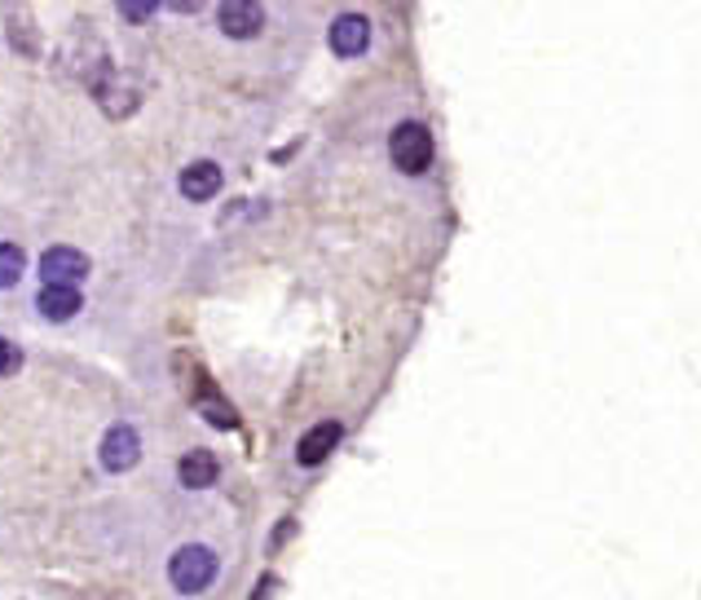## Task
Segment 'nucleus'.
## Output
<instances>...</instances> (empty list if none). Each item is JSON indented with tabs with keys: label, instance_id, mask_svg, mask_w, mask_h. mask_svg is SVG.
<instances>
[{
	"label": "nucleus",
	"instance_id": "f257e3e1",
	"mask_svg": "<svg viewBox=\"0 0 701 600\" xmlns=\"http://www.w3.org/2000/svg\"><path fill=\"white\" fill-rule=\"evenodd\" d=\"M217 570H221V561H217V552L204 548V543H186V548L168 561V579H172V588L186 592V597L208 592V588L217 583Z\"/></svg>",
	"mask_w": 701,
	"mask_h": 600
},
{
	"label": "nucleus",
	"instance_id": "4468645a",
	"mask_svg": "<svg viewBox=\"0 0 701 600\" xmlns=\"http://www.w3.org/2000/svg\"><path fill=\"white\" fill-rule=\"evenodd\" d=\"M119 13H124V22H146L155 9H159V0H116Z\"/></svg>",
	"mask_w": 701,
	"mask_h": 600
},
{
	"label": "nucleus",
	"instance_id": "39448f33",
	"mask_svg": "<svg viewBox=\"0 0 701 600\" xmlns=\"http://www.w3.org/2000/svg\"><path fill=\"white\" fill-rule=\"evenodd\" d=\"M221 31L230 40H251L260 27H265V9L256 0H221V13H217Z\"/></svg>",
	"mask_w": 701,
	"mask_h": 600
},
{
	"label": "nucleus",
	"instance_id": "423d86ee",
	"mask_svg": "<svg viewBox=\"0 0 701 600\" xmlns=\"http://www.w3.org/2000/svg\"><path fill=\"white\" fill-rule=\"evenodd\" d=\"M336 446H340V424H336V420H323V424H314V429L300 437V446H296V464L318 469Z\"/></svg>",
	"mask_w": 701,
	"mask_h": 600
},
{
	"label": "nucleus",
	"instance_id": "0eeeda50",
	"mask_svg": "<svg viewBox=\"0 0 701 600\" xmlns=\"http://www.w3.org/2000/svg\"><path fill=\"white\" fill-rule=\"evenodd\" d=\"M93 94H98V102H102V111H107L111 120L132 116V107H137V89L124 85V76H116V71H102V76L93 80Z\"/></svg>",
	"mask_w": 701,
	"mask_h": 600
},
{
	"label": "nucleus",
	"instance_id": "7ed1b4c3",
	"mask_svg": "<svg viewBox=\"0 0 701 600\" xmlns=\"http://www.w3.org/2000/svg\"><path fill=\"white\" fill-rule=\"evenodd\" d=\"M98 460H102L107 473H128V469L141 460V437H137V429H132V424H111L107 437H102V446H98Z\"/></svg>",
	"mask_w": 701,
	"mask_h": 600
},
{
	"label": "nucleus",
	"instance_id": "dca6fc26",
	"mask_svg": "<svg viewBox=\"0 0 701 600\" xmlns=\"http://www.w3.org/2000/svg\"><path fill=\"white\" fill-rule=\"evenodd\" d=\"M168 4H172L177 13H199V9H204V0H168Z\"/></svg>",
	"mask_w": 701,
	"mask_h": 600
},
{
	"label": "nucleus",
	"instance_id": "6e6552de",
	"mask_svg": "<svg viewBox=\"0 0 701 600\" xmlns=\"http://www.w3.org/2000/svg\"><path fill=\"white\" fill-rule=\"evenodd\" d=\"M366 45H371V22H366L362 13H340V18L332 22V49H336L340 58H357Z\"/></svg>",
	"mask_w": 701,
	"mask_h": 600
},
{
	"label": "nucleus",
	"instance_id": "9d476101",
	"mask_svg": "<svg viewBox=\"0 0 701 600\" xmlns=\"http://www.w3.org/2000/svg\"><path fill=\"white\" fill-rule=\"evenodd\" d=\"M217 190H221V168H217L213 159H199V164H190V168L181 173V195H186V199L204 204V199H213Z\"/></svg>",
	"mask_w": 701,
	"mask_h": 600
},
{
	"label": "nucleus",
	"instance_id": "f8f14e48",
	"mask_svg": "<svg viewBox=\"0 0 701 600\" xmlns=\"http://www.w3.org/2000/svg\"><path fill=\"white\" fill-rule=\"evenodd\" d=\"M199 411H204L217 429H234V411L221 402V397H217V393H213V388H204V393H199Z\"/></svg>",
	"mask_w": 701,
	"mask_h": 600
},
{
	"label": "nucleus",
	"instance_id": "1a4fd4ad",
	"mask_svg": "<svg viewBox=\"0 0 701 600\" xmlns=\"http://www.w3.org/2000/svg\"><path fill=\"white\" fill-rule=\"evenodd\" d=\"M177 478H181L186 490H208V485H217V478H221V464H217L213 451H190V455H181Z\"/></svg>",
	"mask_w": 701,
	"mask_h": 600
},
{
	"label": "nucleus",
	"instance_id": "9b49d317",
	"mask_svg": "<svg viewBox=\"0 0 701 600\" xmlns=\"http://www.w3.org/2000/svg\"><path fill=\"white\" fill-rule=\"evenodd\" d=\"M36 305H40V314H45L49 323H67V318L80 314V292L67 287V283H45V292H40Z\"/></svg>",
	"mask_w": 701,
	"mask_h": 600
},
{
	"label": "nucleus",
	"instance_id": "20e7f679",
	"mask_svg": "<svg viewBox=\"0 0 701 600\" xmlns=\"http://www.w3.org/2000/svg\"><path fill=\"white\" fill-rule=\"evenodd\" d=\"M85 274H89V256L76 252V247H49V252L40 256V278H45V283H67V287H76Z\"/></svg>",
	"mask_w": 701,
	"mask_h": 600
},
{
	"label": "nucleus",
	"instance_id": "2eb2a0df",
	"mask_svg": "<svg viewBox=\"0 0 701 600\" xmlns=\"http://www.w3.org/2000/svg\"><path fill=\"white\" fill-rule=\"evenodd\" d=\"M18 366V354H13V345L9 341H0V375H9Z\"/></svg>",
	"mask_w": 701,
	"mask_h": 600
},
{
	"label": "nucleus",
	"instance_id": "f03ea898",
	"mask_svg": "<svg viewBox=\"0 0 701 600\" xmlns=\"http://www.w3.org/2000/svg\"><path fill=\"white\" fill-rule=\"evenodd\" d=\"M388 155H393V164H397L402 173L419 177V173L433 164V137H428V128L415 120L397 124L393 137H388Z\"/></svg>",
	"mask_w": 701,
	"mask_h": 600
},
{
	"label": "nucleus",
	"instance_id": "ddd939ff",
	"mask_svg": "<svg viewBox=\"0 0 701 600\" xmlns=\"http://www.w3.org/2000/svg\"><path fill=\"white\" fill-rule=\"evenodd\" d=\"M22 278V252L13 243H0V287H13Z\"/></svg>",
	"mask_w": 701,
	"mask_h": 600
}]
</instances>
